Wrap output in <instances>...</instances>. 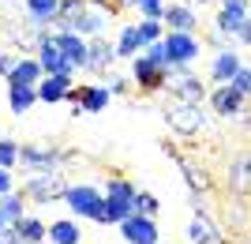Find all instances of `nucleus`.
I'll return each instance as SVG.
<instances>
[{"instance_id":"obj_1","label":"nucleus","mask_w":251,"mask_h":244,"mask_svg":"<svg viewBox=\"0 0 251 244\" xmlns=\"http://www.w3.org/2000/svg\"><path fill=\"white\" fill-rule=\"evenodd\" d=\"M135 184L131 181H124V177H113V181L105 184V199H101V207L94 211V218L90 222H98V225H120L127 218V214H135Z\"/></svg>"},{"instance_id":"obj_2","label":"nucleus","mask_w":251,"mask_h":244,"mask_svg":"<svg viewBox=\"0 0 251 244\" xmlns=\"http://www.w3.org/2000/svg\"><path fill=\"white\" fill-rule=\"evenodd\" d=\"M169 72H173V64H161V60H154V56H147V53L131 56V79H135V86L143 90V94L165 90L169 86Z\"/></svg>"},{"instance_id":"obj_3","label":"nucleus","mask_w":251,"mask_h":244,"mask_svg":"<svg viewBox=\"0 0 251 244\" xmlns=\"http://www.w3.org/2000/svg\"><path fill=\"white\" fill-rule=\"evenodd\" d=\"M64 191H68V181H64L60 169H49V173H30L26 181H23V195L34 203H42L49 207L52 199H64Z\"/></svg>"},{"instance_id":"obj_4","label":"nucleus","mask_w":251,"mask_h":244,"mask_svg":"<svg viewBox=\"0 0 251 244\" xmlns=\"http://www.w3.org/2000/svg\"><path fill=\"white\" fill-rule=\"evenodd\" d=\"M169 94L176 102L202 106L206 102V86H202L199 75H191V64H173V72H169Z\"/></svg>"},{"instance_id":"obj_5","label":"nucleus","mask_w":251,"mask_h":244,"mask_svg":"<svg viewBox=\"0 0 251 244\" xmlns=\"http://www.w3.org/2000/svg\"><path fill=\"white\" fill-rule=\"evenodd\" d=\"M165 120L173 132H180V136H195V132H202L206 128V113H202V106H191V102H176L173 98V106L165 109Z\"/></svg>"},{"instance_id":"obj_6","label":"nucleus","mask_w":251,"mask_h":244,"mask_svg":"<svg viewBox=\"0 0 251 244\" xmlns=\"http://www.w3.org/2000/svg\"><path fill=\"white\" fill-rule=\"evenodd\" d=\"M109 98H113V90L101 83H83V86H72L68 90V102L75 106L72 117H79V113H101L105 106H109Z\"/></svg>"},{"instance_id":"obj_7","label":"nucleus","mask_w":251,"mask_h":244,"mask_svg":"<svg viewBox=\"0 0 251 244\" xmlns=\"http://www.w3.org/2000/svg\"><path fill=\"white\" fill-rule=\"evenodd\" d=\"M161 42H165V53H169L173 64H195L199 53H202V42L188 30H165Z\"/></svg>"},{"instance_id":"obj_8","label":"nucleus","mask_w":251,"mask_h":244,"mask_svg":"<svg viewBox=\"0 0 251 244\" xmlns=\"http://www.w3.org/2000/svg\"><path fill=\"white\" fill-rule=\"evenodd\" d=\"M101 199H105V191H98L94 184H68V191H64V203H68V211L75 218H94Z\"/></svg>"},{"instance_id":"obj_9","label":"nucleus","mask_w":251,"mask_h":244,"mask_svg":"<svg viewBox=\"0 0 251 244\" xmlns=\"http://www.w3.org/2000/svg\"><path fill=\"white\" fill-rule=\"evenodd\" d=\"M34 56H38V64H42L45 75H75V64L64 56V49L56 45L52 34H45V38H42V45L34 49Z\"/></svg>"},{"instance_id":"obj_10","label":"nucleus","mask_w":251,"mask_h":244,"mask_svg":"<svg viewBox=\"0 0 251 244\" xmlns=\"http://www.w3.org/2000/svg\"><path fill=\"white\" fill-rule=\"evenodd\" d=\"M244 106H248V94L236 90L232 83H218L214 94H210V109H214L218 117H240Z\"/></svg>"},{"instance_id":"obj_11","label":"nucleus","mask_w":251,"mask_h":244,"mask_svg":"<svg viewBox=\"0 0 251 244\" xmlns=\"http://www.w3.org/2000/svg\"><path fill=\"white\" fill-rule=\"evenodd\" d=\"M120 237L127 244H157V222L147 214H127L120 222Z\"/></svg>"},{"instance_id":"obj_12","label":"nucleus","mask_w":251,"mask_h":244,"mask_svg":"<svg viewBox=\"0 0 251 244\" xmlns=\"http://www.w3.org/2000/svg\"><path fill=\"white\" fill-rule=\"evenodd\" d=\"M248 0H221V11L218 19H214V30L225 34V38H236V30H240V23L248 19Z\"/></svg>"},{"instance_id":"obj_13","label":"nucleus","mask_w":251,"mask_h":244,"mask_svg":"<svg viewBox=\"0 0 251 244\" xmlns=\"http://www.w3.org/2000/svg\"><path fill=\"white\" fill-rule=\"evenodd\" d=\"M52 38H56V45L64 49V56L75 64V72H83V68H86V56H90V42H86L79 30H56Z\"/></svg>"},{"instance_id":"obj_14","label":"nucleus","mask_w":251,"mask_h":244,"mask_svg":"<svg viewBox=\"0 0 251 244\" xmlns=\"http://www.w3.org/2000/svg\"><path fill=\"white\" fill-rule=\"evenodd\" d=\"M161 23H165V30H188L195 34V27H199V15H195V8L191 4H165V15H161Z\"/></svg>"},{"instance_id":"obj_15","label":"nucleus","mask_w":251,"mask_h":244,"mask_svg":"<svg viewBox=\"0 0 251 244\" xmlns=\"http://www.w3.org/2000/svg\"><path fill=\"white\" fill-rule=\"evenodd\" d=\"M75 86V75H45L38 83V102L45 106H56V102H68V90Z\"/></svg>"},{"instance_id":"obj_16","label":"nucleus","mask_w":251,"mask_h":244,"mask_svg":"<svg viewBox=\"0 0 251 244\" xmlns=\"http://www.w3.org/2000/svg\"><path fill=\"white\" fill-rule=\"evenodd\" d=\"M116 64V45H109L98 34V38H90V56H86V68L83 72H94V75H101V72H109Z\"/></svg>"},{"instance_id":"obj_17","label":"nucleus","mask_w":251,"mask_h":244,"mask_svg":"<svg viewBox=\"0 0 251 244\" xmlns=\"http://www.w3.org/2000/svg\"><path fill=\"white\" fill-rule=\"evenodd\" d=\"M240 68H244V60H240V53H236V49H218L214 64H210V79H214V83H229Z\"/></svg>"},{"instance_id":"obj_18","label":"nucleus","mask_w":251,"mask_h":244,"mask_svg":"<svg viewBox=\"0 0 251 244\" xmlns=\"http://www.w3.org/2000/svg\"><path fill=\"white\" fill-rule=\"evenodd\" d=\"M45 79L38 56H15V68L8 72V83H23V86H38Z\"/></svg>"},{"instance_id":"obj_19","label":"nucleus","mask_w":251,"mask_h":244,"mask_svg":"<svg viewBox=\"0 0 251 244\" xmlns=\"http://www.w3.org/2000/svg\"><path fill=\"white\" fill-rule=\"evenodd\" d=\"M188 241H191V244H221L218 225L206 218V211H202V207H195V218H191V225H188Z\"/></svg>"},{"instance_id":"obj_20","label":"nucleus","mask_w":251,"mask_h":244,"mask_svg":"<svg viewBox=\"0 0 251 244\" xmlns=\"http://www.w3.org/2000/svg\"><path fill=\"white\" fill-rule=\"evenodd\" d=\"M109 15H113L109 8H98V4H90V8H86L83 15H79L75 30L83 34V38H98V34H101L105 27H109Z\"/></svg>"},{"instance_id":"obj_21","label":"nucleus","mask_w":251,"mask_h":244,"mask_svg":"<svg viewBox=\"0 0 251 244\" xmlns=\"http://www.w3.org/2000/svg\"><path fill=\"white\" fill-rule=\"evenodd\" d=\"M15 237H19V244H42L45 237H49V225H45L42 218L23 214L19 222H15Z\"/></svg>"},{"instance_id":"obj_22","label":"nucleus","mask_w":251,"mask_h":244,"mask_svg":"<svg viewBox=\"0 0 251 244\" xmlns=\"http://www.w3.org/2000/svg\"><path fill=\"white\" fill-rule=\"evenodd\" d=\"M56 11H60V0H26V19H30L34 27L56 23Z\"/></svg>"},{"instance_id":"obj_23","label":"nucleus","mask_w":251,"mask_h":244,"mask_svg":"<svg viewBox=\"0 0 251 244\" xmlns=\"http://www.w3.org/2000/svg\"><path fill=\"white\" fill-rule=\"evenodd\" d=\"M38 102V86H23V83H8V106L15 117H23L26 109Z\"/></svg>"},{"instance_id":"obj_24","label":"nucleus","mask_w":251,"mask_h":244,"mask_svg":"<svg viewBox=\"0 0 251 244\" xmlns=\"http://www.w3.org/2000/svg\"><path fill=\"white\" fill-rule=\"evenodd\" d=\"M143 53V38H139V23H124L120 38H116V56H139Z\"/></svg>"},{"instance_id":"obj_25","label":"nucleus","mask_w":251,"mask_h":244,"mask_svg":"<svg viewBox=\"0 0 251 244\" xmlns=\"http://www.w3.org/2000/svg\"><path fill=\"white\" fill-rule=\"evenodd\" d=\"M90 8L86 0H60V11H56V30H75V23H79V15Z\"/></svg>"},{"instance_id":"obj_26","label":"nucleus","mask_w":251,"mask_h":244,"mask_svg":"<svg viewBox=\"0 0 251 244\" xmlns=\"http://www.w3.org/2000/svg\"><path fill=\"white\" fill-rule=\"evenodd\" d=\"M79 222L72 218H60V222H49V241L52 244H79Z\"/></svg>"},{"instance_id":"obj_27","label":"nucleus","mask_w":251,"mask_h":244,"mask_svg":"<svg viewBox=\"0 0 251 244\" xmlns=\"http://www.w3.org/2000/svg\"><path fill=\"white\" fill-rule=\"evenodd\" d=\"M0 214H4V222H8V225H15L23 214H26V195H23V188H19V195H15V191L0 195Z\"/></svg>"},{"instance_id":"obj_28","label":"nucleus","mask_w":251,"mask_h":244,"mask_svg":"<svg viewBox=\"0 0 251 244\" xmlns=\"http://www.w3.org/2000/svg\"><path fill=\"white\" fill-rule=\"evenodd\" d=\"M229 188L232 191H251V158H236L229 165Z\"/></svg>"},{"instance_id":"obj_29","label":"nucleus","mask_w":251,"mask_h":244,"mask_svg":"<svg viewBox=\"0 0 251 244\" xmlns=\"http://www.w3.org/2000/svg\"><path fill=\"white\" fill-rule=\"evenodd\" d=\"M176 165H180V173H184V181H188V188L195 191V195L210 191V181H206V173H202V169H195V165H191V162H184V158H176Z\"/></svg>"},{"instance_id":"obj_30","label":"nucleus","mask_w":251,"mask_h":244,"mask_svg":"<svg viewBox=\"0 0 251 244\" xmlns=\"http://www.w3.org/2000/svg\"><path fill=\"white\" fill-rule=\"evenodd\" d=\"M139 38H143V49L150 42H161L165 38V23L161 19H139Z\"/></svg>"},{"instance_id":"obj_31","label":"nucleus","mask_w":251,"mask_h":244,"mask_svg":"<svg viewBox=\"0 0 251 244\" xmlns=\"http://www.w3.org/2000/svg\"><path fill=\"white\" fill-rule=\"evenodd\" d=\"M157 211H161L157 195H150V191H139V195H135V214H147V218H157Z\"/></svg>"},{"instance_id":"obj_32","label":"nucleus","mask_w":251,"mask_h":244,"mask_svg":"<svg viewBox=\"0 0 251 244\" xmlns=\"http://www.w3.org/2000/svg\"><path fill=\"white\" fill-rule=\"evenodd\" d=\"M0 165H4V169H15V165H19V143L0 139Z\"/></svg>"},{"instance_id":"obj_33","label":"nucleus","mask_w":251,"mask_h":244,"mask_svg":"<svg viewBox=\"0 0 251 244\" xmlns=\"http://www.w3.org/2000/svg\"><path fill=\"white\" fill-rule=\"evenodd\" d=\"M135 8L143 19H161L165 15V0H135Z\"/></svg>"},{"instance_id":"obj_34","label":"nucleus","mask_w":251,"mask_h":244,"mask_svg":"<svg viewBox=\"0 0 251 244\" xmlns=\"http://www.w3.org/2000/svg\"><path fill=\"white\" fill-rule=\"evenodd\" d=\"M229 83L236 86V90H244V94L251 98V68H248V64H244V68H240V72H236V75H232Z\"/></svg>"},{"instance_id":"obj_35","label":"nucleus","mask_w":251,"mask_h":244,"mask_svg":"<svg viewBox=\"0 0 251 244\" xmlns=\"http://www.w3.org/2000/svg\"><path fill=\"white\" fill-rule=\"evenodd\" d=\"M8 191H15V181H11V169L0 165V195H8Z\"/></svg>"},{"instance_id":"obj_36","label":"nucleus","mask_w":251,"mask_h":244,"mask_svg":"<svg viewBox=\"0 0 251 244\" xmlns=\"http://www.w3.org/2000/svg\"><path fill=\"white\" fill-rule=\"evenodd\" d=\"M11 68H15V56H11L8 49H0V75L8 79V72H11Z\"/></svg>"},{"instance_id":"obj_37","label":"nucleus","mask_w":251,"mask_h":244,"mask_svg":"<svg viewBox=\"0 0 251 244\" xmlns=\"http://www.w3.org/2000/svg\"><path fill=\"white\" fill-rule=\"evenodd\" d=\"M236 42H240V45H251V15L240 23V30H236Z\"/></svg>"},{"instance_id":"obj_38","label":"nucleus","mask_w":251,"mask_h":244,"mask_svg":"<svg viewBox=\"0 0 251 244\" xmlns=\"http://www.w3.org/2000/svg\"><path fill=\"white\" fill-rule=\"evenodd\" d=\"M109 90H113V94H127V90H131V83L116 75V79H109Z\"/></svg>"},{"instance_id":"obj_39","label":"nucleus","mask_w":251,"mask_h":244,"mask_svg":"<svg viewBox=\"0 0 251 244\" xmlns=\"http://www.w3.org/2000/svg\"><path fill=\"white\" fill-rule=\"evenodd\" d=\"M0 244H19V237H15V225H4V229H0Z\"/></svg>"},{"instance_id":"obj_40","label":"nucleus","mask_w":251,"mask_h":244,"mask_svg":"<svg viewBox=\"0 0 251 244\" xmlns=\"http://www.w3.org/2000/svg\"><path fill=\"white\" fill-rule=\"evenodd\" d=\"M86 4H98V8H109L116 15V11H120V4H116V0H86Z\"/></svg>"},{"instance_id":"obj_41","label":"nucleus","mask_w":251,"mask_h":244,"mask_svg":"<svg viewBox=\"0 0 251 244\" xmlns=\"http://www.w3.org/2000/svg\"><path fill=\"white\" fill-rule=\"evenodd\" d=\"M116 4H120V11H124V8H135V0H116Z\"/></svg>"},{"instance_id":"obj_42","label":"nucleus","mask_w":251,"mask_h":244,"mask_svg":"<svg viewBox=\"0 0 251 244\" xmlns=\"http://www.w3.org/2000/svg\"><path fill=\"white\" fill-rule=\"evenodd\" d=\"M4 225H8V222H4V214H0V229H4Z\"/></svg>"},{"instance_id":"obj_43","label":"nucleus","mask_w":251,"mask_h":244,"mask_svg":"<svg viewBox=\"0 0 251 244\" xmlns=\"http://www.w3.org/2000/svg\"><path fill=\"white\" fill-rule=\"evenodd\" d=\"M199 4H210V0H199Z\"/></svg>"},{"instance_id":"obj_44","label":"nucleus","mask_w":251,"mask_h":244,"mask_svg":"<svg viewBox=\"0 0 251 244\" xmlns=\"http://www.w3.org/2000/svg\"><path fill=\"white\" fill-rule=\"evenodd\" d=\"M4 4H8V0H4Z\"/></svg>"}]
</instances>
